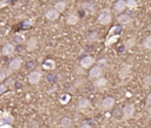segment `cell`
Wrapping results in <instances>:
<instances>
[{"label":"cell","instance_id":"6da1fadb","mask_svg":"<svg viewBox=\"0 0 151 128\" xmlns=\"http://www.w3.org/2000/svg\"><path fill=\"white\" fill-rule=\"evenodd\" d=\"M112 20V14L110 8H104L100 11L99 15H98V23L100 25H109Z\"/></svg>","mask_w":151,"mask_h":128},{"label":"cell","instance_id":"7a4b0ae2","mask_svg":"<svg viewBox=\"0 0 151 128\" xmlns=\"http://www.w3.org/2000/svg\"><path fill=\"white\" fill-rule=\"evenodd\" d=\"M135 112H136L135 106L132 103H127L124 107V109H123V120L127 121V120L132 119V118H134V115H135Z\"/></svg>","mask_w":151,"mask_h":128},{"label":"cell","instance_id":"3957f363","mask_svg":"<svg viewBox=\"0 0 151 128\" xmlns=\"http://www.w3.org/2000/svg\"><path fill=\"white\" fill-rule=\"evenodd\" d=\"M104 74V71H103V68L100 65H94V66H91L90 68V72H89V76L90 78L92 80H96L98 77H102Z\"/></svg>","mask_w":151,"mask_h":128},{"label":"cell","instance_id":"277c9868","mask_svg":"<svg viewBox=\"0 0 151 128\" xmlns=\"http://www.w3.org/2000/svg\"><path fill=\"white\" fill-rule=\"evenodd\" d=\"M113 106H115V99H113V97H105L102 101L99 108H100V111H103V112H107V111H110V109L113 108Z\"/></svg>","mask_w":151,"mask_h":128},{"label":"cell","instance_id":"5b68a950","mask_svg":"<svg viewBox=\"0 0 151 128\" xmlns=\"http://www.w3.org/2000/svg\"><path fill=\"white\" fill-rule=\"evenodd\" d=\"M42 76H43V74L40 71H38V70H33V71H31L30 74H28V82L31 83V84H38L40 82V80H42Z\"/></svg>","mask_w":151,"mask_h":128},{"label":"cell","instance_id":"8992f818","mask_svg":"<svg viewBox=\"0 0 151 128\" xmlns=\"http://www.w3.org/2000/svg\"><path fill=\"white\" fill-rule=\"evenodd\" d=\"M90 108H91V102H90L89 99H80L78 101V104H77V111L78 112L84 113V112H86L87 109H90Z\"/></svg>","mask_w":151,"mask_h":128},{"label":"cell","instance_id":"52a82bcc","mask_svg":"<svg viewBox=\"0 0 151 128\" xmlns=\"http://www.w3.org/2000/svg\"><path fill=\"white\" fill-rule=\"evenodd\" d=\"M94 62H96V59H94L92 56H85L84 58H82L80 61V66L83 69H90L91 66H93Z\"/></svg>","mask_w":151,"mask_h":128},{"label":"cell","instance_id":"ba28073f","mask_svg":"<svg viewBox=\"0 0 151 128\" xmlns=\"http://www.w3.org/2000/svg\"><path fill=\"white\" fill-rule=\"evenodd\" d=\"M21 65H23V59H21V58H19V57L13 58V59L10 62V64H8V70H11V71H17V70H19V69L21 68Z\"/></svg>","mask_w":151,"mask_h":128},{"label":"cell","instance_id":"9c48e42d","mask_svg":"<svg viewBox=\"0 0 151 128\" xmlns=\"http://www.w3.org/2000/svg\"><path fill=\"white\" fill-rule=\"evenodd\" d=\"M130 74H131V66H130L129 64L123 65V66L119 69V71H118V76H119L121 80H125L126 77H129Z\"/></svg>","mask_w":151,"mask_h":128},{"label":"cell","instance_id":"30bf717a","mask_svg":"<svg viewBox=\"0 0 151 128\" xmlns=\"http://www.w3.org/2000/svg\"><path fill=\"white\" fill-rule=\"evenodd\" d=\"M59 12H57L54 8H50V10H47L46 11V13H45V18L47 20H50V22H54V20H57L59 18Z\"/></svg>","mask_w":151,"mask_h":128},{"label":"cell","instance_id":"8fae6325","mask_svg":"<svg viewBox=\"0 0 151 128\" xmlns=\"http://www.w3.org/2000/svg\"><path fill=\"white\" fill-rule=\"evenodd\" d=\"M117 22H118V24H121V25L124 26V25H130L132 23V19H131V17L129 14L122 13L121 15L117 17Z\"/></svg>","mask_w":151,"mask_h":128},{"label":"cell","instance_id":"7c38bea8","mask_svg":"<svg viewBox=\"0 0 151 128\" xmlns=\"http://www.w3.org/2000/svg\"><path fill=\"white\" fill-rule=\"evenodd\" d=\"M14 50H15V48L12 43H6L1 49V53L4 56H11V55H13Z\"/></svg>","mask_w":151,"mask_h":128},{"label":"cell","instance_id":"4fadbf2b","mask_svg":"<svg viewBox=\"0 0 151 128\" xmlns=\"http://www.w3.org/2000/svg\"><path fill=\"white\" fill-rule=\"evenodd\" d=\"M79 22V15L77 13H70L66 18V24L67 25H76V24H78Z\"/></svg>","mask_w":151,"mask_h":128},{"label":"cell","instance_id":"5bb4252c","mask_svg":"<svg viewBox=\"0 0 151 128\" xmlns=\"http://www.w3.org/2000/svg\"><path fill=\"white\" fill-rule=\"evenodd\" d=\"M38 46V38L37 37H31L28 42L26 43V50L27 51H33Z\"/></svg>","mask_w":151,"mask_h":128},{"label":"cell","instance_id":"9a60e30c","mask_svg":"<svg viewBox=\"0 0 151 128\" xmlns=\"http://www.w3.org/2000/svg\"><path fill=\"white\" fill-rule=\"evenodd\" d=\"M113 7H115V11L117 13H123L126 8L125 0H117V1L115 3V5H113Z\"/></svg>","mask_w":151,"mask_h":128},{"label":"cell","instance_id":"2e32d148","mask_svg":"<svg viewBox=\"0 0 151 128\" xmlns=\"http://www.w3.org/2000/svg\"><path fill=\"white\" fill-rule=\"evenodd\" d=\"M53 8H54L57 12H59V13L64 12L65 8H66V1H65V0H58V1H57V3L53 5Z\"/></svg>","mask_w":151,"mask_h":128},{"label":"cell","instance_id":"e0dca14e","mask_svg":"<svg viewBox=\"0 0 151 128\" xmlns=\"http://www.w3.org/2000/svg\"><path fill=\"white\" fill-rule=\"evenodd\" d=\"M136 43H137L136 37H135V36H132V37H130V38H127V39L125 41V43H124L125 49H126V50H131L132 48L136 45Z\"/></svg>","mask_w":151,"mask_h":128},{"label":"cell","instance_id":"ac0fdd59","mask_svg":"<svg viewBox=\"0 0 151 128\" xmlns=\"http://www.w3.org/2000/svg\"><path fill=\"white\" fill-rule=\"evenodd\" d=\"M106 84H107V80L104 78L103 76L96 78V80H94V82H93V85L96 87V88H103V87H105Z\"/></svg>","mask_w":151,"mask_h":128},{"label":"cell","instance_id":"d6986e66","mask_svg":"<svg viewBox=\"0 0 151 128\" xmlns=\"http://www.w3.org/2000/svg\"><path fill=\"white\" fill-rule=\"evenodd\" d=\"M71 125H72V120H71L69 116H64V118H62L60 121H59V126L63 127V128H70Z\"/></svg>","mask_w":151,"mask_h":128},{"label":"cell","instance_id":"ffe728a7","mask_svg":"<svg viewBox=\"0 0 151 128\" xmlns=\"http://www.w3.org/2000/svg\"><path fill=\"white\" fill-rule=\"evenodd\" d=\"M82 7H83L87 13H90V14L94 13V11H96V6H94V4H92V3H84V4L82 5Z\"/></svg>","mask_w":151,"mask_h":128},{"label":"cell","instance_id":"44dd1931","mask_svg":"<svg viewBox=\"0 0 151 128\" xmlns=\"http://www.w3.org/2000/svg\"><path fill=\"white\" fill-rule=\"evenodd\" d=\"M43 68L45 70H53V69H55V62L53 59H46L43 63Z\"/></svg>","mask_w":151,"mask_h":128},{"label":"cell","instance_id":"7402d4cb","mask_svg":"<svg viewBox=\"0 0 151 128\" xmlns=\"http://www.w3.org/2000/svg\"><path fill=\"white\" fill-rule=\"evenodd\" d=\"M125 5H126V8H130V10H136L138 6L136 0H125Z\"/></svg>","mask_w":151,"mask_h":128},{"label":"cell","instance_id":"603a6c76","mask_svg":"<svg viewBox=\"0 0 151 128\" xmlns=\"http://www.w3.org/2000/svg\"><path fill=\"white\" fill-rule=\"evenodd\" d=\"M118 38H119V34H115L112 37V36H109L107 37V39H106V43H105V45L106 46H110L111 44H113V43H116L117 41H118Z\"/></svg>","mask_w":151,"mask_h":128},{"label":"cell","instance_id":"cb8c5ba5","mask_svg":"<svg viewBox=\"0 0 151 128\" xmlns=\"http://www.w3.org/2000/svg\"><path fill=\"white\" fill-rule=\"evenodd\" d=\"M70 100H71V95H69V94H63V95L59 97V102H60L62 104H66V103H69Z\"/></svg>","mask_w":151,"mask_h":128},{"label":"cell","instance_id":"d4e9b609","mask_svg":"<svg viewBox=\"0 0 151 128\" xmlns=\"http://www.w3.org/2000/svg\"><path fill=\"white\" fill-rule=\"evenodd\" d=\"M143 48L146 49V50L151 49V37H150V36H148V37L143 41Z\"/></svg>","mask_w":151,"mask_h":128},{"label":"cell","instance_id":"484cf974","mask_svg":"<svg viewBox=\"0 0 151 128\" xmlns=\"http://www.w3.org/2000/svg\"><path fill=\"white\" fill-rule=\"evenodd\" d=\"M89 42L90 43H93V42H96V41H98V33L97 32H92L90 36H89Z\"/></svg>","mask_w":151,"mask_h":128},{"label":"cell","instance_id":"4316f807","mask_svg":"<svg viewBox=\"0 0 151 128\" xmlns=\"http://www.w3.org/2000/svg\"><path fill=\"white\" fill-rule=\"evenodd\" d=\"M7 70H5V69H3V70H0V83H1L5 78H6V76H7Z\"/></svg>","mask_w":151,"mask_h":128},{"label":"cell","instance_id":"83f0119b","mask_svg":"<svg viewBox=\"0 0 151 128\" xmlns=\"http://www.w3.org/2000/svg\"><path fill=\"white\" fill-rule=\"evenodd\" d=\"M150 84H151V76L148 75V76L144 77V87H145V88H149Z\"/></svg>","mask_w":151,"mask_h":128},{"label":"cell","instance_id":"f1b7e54d","mask_svg":"<svg viewBox=\"0 0 151 128\" xmlns=\"http://www.w3.org/2000/svg\"><path fill=\"white\" fill-rule=\"evenodd\" d=\"M150 101H151V95L149 94L148 97H146V109L148 111H150Z\"/></svg>","mask_w":151,"mask_h":128},{"label":"cell","instance_id":"f546056e","mask_svg":"<svg viewBox=\"0 0 151 128\" xmlns=\"http://www.w3.org/2000/svg\"><path fill=\"white\" fill-rule=\"evenodd\" d=\"M0 128H13V127H12V125H10V123H5V125L0 126Z\"/></svg>","mask_w":151,"mask_h":128},{"label":"cell","instance_id":"4dcf8cb0","mask_svg":"<svg viewBox=\"0 0 151 128\" xmlns=\"http://www.w3.org/2000/svg\"><path fill=\"white\" fill-rule=\"evenodd\" d=\"M79 128H92V127H91L89 123H83V125H82Z\"/></svg>","mask_w":151,"mask_h":128}]
</instances>
